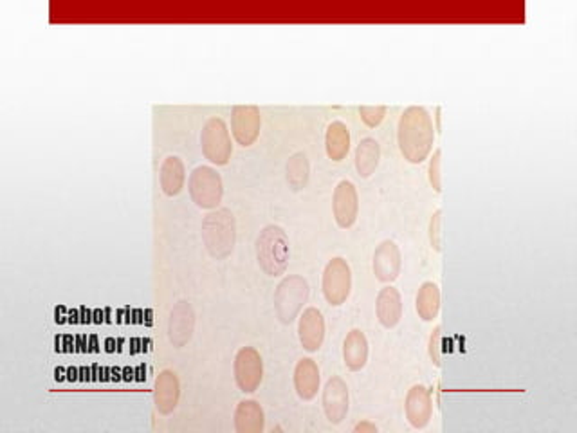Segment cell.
<instances>
[{
  "mask_svg": "<svg viewBox=\"0 0 577 433\" xmlns=\"http://www.w3.org/2000/svg\"><path fill=\"white\" fill-rule=\"evenodd\" d=\"M435 129L424 106L412 105L400 114L397 127V143L404 159L419 165L433 150Z\"/></svg>",
  "mask_w": 577,
  "mask_h": 433,
  "instance_id": "6da1fadb",
  "label": "cell"
},
{
  "mask_svg": "<svg viewBox=\"0 0 577 433\" xmlns=\"http://www.w3.org/2000/svg\"><path fill=\"white\" fill-rule=\"evenodd\" d=\"M201 233L209 256L217 260L227 258L231 253H233L237 242L235 215L227 208L211 209L204 216Z\"/></svg>",
  "mask_w": 577,
  "mask_h": 433,
  "instance_id": "7a4b0ae2",
  "label": "cell"
},
{
  "mask_svg": "<svg viewBox=\"0 0 577 433\" xmlns=\"http://www.w3.org/2000/svg\"><path fill=\"white\" fill-rule=\"evenodd\" d=\"M288 256V239L283 228L276 224L265 226L257 239V260L260 269L269 277H280L287 271Z\"/></svg>",
  "mask_w": 577,
  "mask_h": 433,
  "instance_id": "3957f363",
  "label": "cell"
},
{
  "mask_svg": "<svg viewBox=\"0 0 577 433\" xmlns=\"http://www.w3.org/2000/svg\"><path fill=\"white\" fill-rule=\"evenodd\" d=\"M309 300V282L300 275L285 277L274 291V312L280 323L291 325Z\"/></svg>",
  "mask_w": 577,
  "mask_h": 433,
  "instance_id": "277c9868",
  "label": "cell"
},
{
  "mask_svg": "<svg viewBox=\"0 0 577 433\" xmlns=\"http://www.w3.org/2000/svg\"><path fill=\"white\" fill-rule=\"evenodd\" d=\"M321 289L327 303L339 307L351 296L352 291V271L349 262L341 256L332 258L323 271Z\"/></svg>",
  "mask_w": 577,
  "mask_h": 433,
  "instance_id": "5b68a950",
  "label": "cell"
},
{
  "mask_svg": "<svg viewBox=\"0 0 577 433\" xmlns=\"http://www.w3.org/2000/svg\"><path fill=\"white\" fill-rule=\"evenodd\" d=\"M201 148L204 157L217 167H224L233 154L231 136L222 118H209L201 132Z\"/></svg>",
  "mask_w": 577,
  "mask_h": 433,
  "instance_id": "8992f818",
  "label": "cell"
},
{
  "mask_svg": "<svg viewBox=\"0 0 577 433\" xmlns=\"http://www.w3.org/2000/svg\"><path fill=\"white\" fill-rule=\"evenodd\" d=\"M192 201L202 209H217L222 202L224 186L220 174L211 167H197L188 179Z\"/></svg>",
  "mask_w": 577,
  "mask_h": 433,
  "instance_id": "52a82bcc",
  "label": "cell"
},
{
  "mask_svg": "<svg viewBox=\"0 0 577 433\" xmlns=\"http://www.w3.org/2000/svg\"><path fill=\"white\" fill-rule=\"evenodd\" d=\"M233 372L237 387L242 392L251 394L258 390L264 379V361L260 352L253 347H242L235 356Z\"/></svg>",
  "mask_w": 577,
  "mask_h": 433,
  "instance_id": "ba28073f",
  "label": "cell"
},
{
  "mask_svg": "<svg viewBox=\"0 0 577 433\" xmlns=\"http://www.w3.org/2000/svg\"><path fill=\"white\" fill-rule=\"evenodd\" d=\"M262 118L257 105H237L231 111V132L239 145L251 146L260 136Z\"/></svg>",
  "mask_w": 577,
  "mask_h": 433,
  "instance_id": "9c48e42d",
  "label": "cell"
},
{
  "mask_svg": "<svg viewBox=\"0 0 577 433\" xmlns=\"http://www.w3.org/2000/svg\"><path fill=\"white\" fill-rule=\"evenodd\" d=\"M332 211L339 228L346 230L354 226L360 213V197L354 183L351 181L337 183L332 195Z\"/></svg>",
  "mask_w": 577,
  "mask_h": 433,
  "instance_id": "30bf717a",
  "label": "cell"
},
{
  "mask_svg": "<svg viewBox=\"0 0 577 433\" xmlns=\"http://www.w3.org/2000/svg\"><path fill=\"white\" fill-rule=\"evenodd\" d=\"M349 403H351L349 387H346V383L341 377L332 375L325 383V389L321 394L323 412L330 424L343 422L346 413H349Z\"/></svg>",
  "mask_w": 577,
  "mask_h": 433,
  "instance_id": "8fae6325",
  "label": "cell"
},
{
  "mask_svg": "<svg viewBox=\"0 0 577 433\" xmlns=\"http://www.w3.org/2000/svg\"><path fill=\"white\" fill-rule=\"evenodd\" d=\"M195 331V312L188 302H178L170 312L168 338L173 347L183 349L194 336Z\"/></svg>",
  "mask_w": 577,
  "mask_h": 433,
  "instance_id": "7c38bea8",
  "label": "cell"
},
{
  "mask_svg": "<svg viewBox=\"0 0 577 433\" xmlns=\"http://www.w3.org/2000/svg\"><path fill=\"white\" fill-rule=\"evenodd\" d=\"M374 275L383 284H391L399 279L402 267V255L393 240H384L374 253Z\"/></svg>",
  "mask_w": 577,
  "mask_h": 433,
  "instance_id": "4fadbf2b",
  "label": "cell"
},
{
  "mask_svg": "<svg viewBox=\"0 0 577 433\" xmlns=\"http://www.w3.org/2000/svg\"><path fill=\"white\" fill-rule=\"evenodd\" d=\"M181 398V383L179 377L173 370H162L155 377L154 385V403L159 413L170 415L173 410L178 408Z\"/></svg>",
  "mask_w": 577,
  "mask_h": 433,
  "instance_id": "5bb4252c",
  "label": "cell"
},
{
  "mask_svg": "<svg viewBox=\"0 0 577 433\" xmlns=\"http://www.w3.org/2000/svg\"><path fill=\"white\" fill-rule=\"evenodd\" d=\"M404 412H407V419L414 428H426L433 415L431 392L424 385H414L408 390L407 401H404Z\"/></svg>",
  "mask_w": 577,
  "mask_h": 433,
  "instance_id": "9a60e30c",
  "label": "cell"
},
{
  "mask_svg": "<svg viewBox=\"0 0 577 433\" xmlns=\"http://www.w3.org/2000/svg\"><path fill=\"white\" fill-rule=\"evenodd\" d=\"M298 338L307 352L321 349L325 340V318L316 307H309L300 314Z\"/></svg>",
  "mask_w": 577,
  "mask_h": 433,
  "instance_id": "2e32d148",
  "label": "cell"
},
{
  "mask_svg": "<svg viewBox=\"0 0 577 433\" xmlns=\"http://www.w3.org/2000/svg\"><path fill=\"white\" fill-rule=\"evenodd\" d=\"M375 312H377L379 323L383 325L384 329L397 327L400 318H402L400 293L391 286L383 287L379 291V295H377V300H375Z\"/></svg>",
  "mask_w": 577,
  "mask_h": 433,
  "instance_id": "e0dca14e",
  "label": "cell"
},
{
  "mask_svg": "<svg viewBox=\"0 0 577 433\" xmlns=\"http://www.w3.org/2000/svg\"><path fill=\"white\" fill-rule=\"evenodd\" d=\"M295 390L300 399L311 401L320 390V368L314 359L304 358L295 368Z\"/></svg>",
  "mask_w": 577,
  "mask_h": 433,
  "instance_id": "ac0fdd59",
  "label": "cell"
},
{
  "mask_svg": "<svg viewBox=\"0 0 577 433\" xmlns=\"http://www.w3.org/2000/svg\"><path fill=\"white\" fill-rule=\"evenodd\" d=\"M185 181H186V169L183 159L178 155L166 157L159 170V183L164 195L168 197L179 195L181 190L185 188Z\"/></svg>",
  "mask_w": 577,
  "mask_h": 433,
  "instance_id": "d6986e66",
  "label": "cell"
},
{
  "mask_svg": "<svg viewBox=\"0 0 577 433\" xmlns=\"http://www.w3.org/2000/svg\"><path fill=\"white\" fill-rule=\"evenodd\" d=\"M343 361H344V366L352 372H360L367 366L368 340H367L365 333H361L360 329H354L346 335V338L343 342Z\"/></svg>",
  "mask_w": 577,
  "mask_h": 433,
  "instance_id": "ffe728a7",
  "label": "cell"
},
{
  "mask_svg": "<svg viewBox=\"0 0 577 433\" xmlns=\"http://www.w3.org/2000/svg\"><path fill=\"white\" fill-rule=\"evenodd\" d=\"M265 426V415L262 406L253 401H241L235 410V429L239 433H262Z\"/></svg>",
  "mask_w": 577,
  "mask_h": 433,
  "instance_id": "44dd1931",
  "label": "cell"
},
{
  "mask_svg": "<svg viewBox=\"0 0 577 433\" xmlns=\"http://www.w3.org/2000/svg\"><path fill=\"white\" fill-rule=\"evenodd\" d=\"M327 155L332 161H343L351 150V130L343 122H332L325 134Z\"/></svg>",
  "mask_w": 577,
  "mask_h": 433,
  "instance_id": "7402d4cb",
  "label": "cell"
},
{
  "mask_svg": "<svg viewBox=\"0 0 577 433\" xmlns=\"http://www.w3.org/2000/svg\"><path fill=\"white\" fill-rule=\"evenodd\" d=\"M356 170L361 177H370L377 167L381 159V146L374 138H365L360 141L356 148Z\"/></svg>",
  "mask_w": 577,
  "mask_h": 433,
  "instance_id": "603a6c76",
  "label": "cell"
},
{
  "mask_svg": "<svg viewBox=\"0 0 577 433\" xmlns=\"http://www.w3.org/2000/svg\"><path fill=\"white\" fill-rule=\"evenodd\" d=\"M415 309L423 321H433L440 311V289L433 282H424L415 298Z\"/></svg>",
  "mask_w": 577,
  "mask_h": 433,
  "instance_id": "cb8c5ba5",
  "label": "cell"
},
{
  "mask_svg": "<svg viewBox=\"0 0 577 433\" xmlns=\"http://www.w3.org/2000/svg\"><path fill=\"white\" fill-rule=\"evenodd\" d=\"M311 177V165L304 152H296L287 161V181L293 190H302L307 186Z\"/></svg>",
  "mask_w": 577,
  "mask_h": 433,
  "instance_id": "d4e9b609",
  "label": "cell"
},
{
  "mask_svg": "<svg viewBox=\"0 0 577 433\" xmlns=\"http://www.w3.org/2000/svg\"><path fill=\"white\" fill-rule=\"evenodd\" d=\"M360 114L367 127L375 129L381 125V122L386 116V106L384 105H363V106H360Z\"/></svg>",
  "mask_w": 577,
  "mask_h": 433,
  "instance_id": "484cf974",
  "label": "cell"
},
{
  "mask_svg": "<svg viewBox=\"0 0 577 433\" xmlns=\"http://www.w3.org/2000/svg\"><path fill=\"white\" fill-rule=\"evenodd\" d=\"M442 150L437 148L430 159V169H428V177H430V185L431 188L440 193L442 192Z\"/></svg>",
  "mask_w": 577,
  "mask_h": 433,
  "instance_id": "4316f807",
  "label": "cell"
},
{
  "mask_svg": "<svg viewBox=\"0 0 577 433\" xmlns=\"http://www.w3.org/2000/svg\"><path fill=\"white\" fill-rule=\"evenodd\" d=\"M428 235H430L431 248L437 253H440L442 251V209H435V213L431 215Z\"/></svg>",
  "mask_w": 577,
  "mask_h": 433,
  "instance_id": "83f0119b",
  "label": "cell"
},
{
  "mask_svg": "<svg viewBox=\"0 0 577 433\" xmlns=\"http://www.w3.org/2000/svg\"><path fill=\"white\" fill-rule=\"evenodd\" d=\"M428 352H430L431 363L437 368H440L442 366V327H440V325H437V327L431 333V336H430Z\"/></svg>",
  "mask_w": 577,
  "mask_h": 433,
  "instance_id": "f1b7e54d",
  "label": "cell"
},
{
  "mask_svg": "<svg viewBox=\"0 0 577 433\" xmlns=\"http://www.w3.org/2000/svg\"><path fill=\"white\" fill-rule=\"evenodd\" d=\"M354 431H356V433H375V431H377V426L372 424V422H368V421H363V422H360V424L354 428Z\"/></svg>",
  "mask_w": 577,
  "mask_h": 433,
  "instance_id": "f546056e",
  "label": "cell"
}]
</instances>
